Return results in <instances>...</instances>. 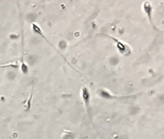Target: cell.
<instances>
[{
  "label": "cell",
  "instance_id": "6da1fadb",
  "mask_svg": "<svg viewBox=\"0 0 164 139\" xmlns=\"http://www.w3.org/2000/svg\"><path fill=\"white\" fill-rule=\"evenodd\" d=\"M82 98L84 101L85 105L87 108V110L88 112H89V110H88V107H89V101H90V92L88 91V89L86 87H84L82 88Z\"/></svg>",
  "mask_w": 164,
  "mask_h": 139
},
{
  "label": "cell",
  "instance_id": "7a4b0ae2",
  "mask_svg": "<svg viewBox=\"0 0 164 139\" xmlns=\"http://www.w3.org/2000/svg\"><path fill=\"white\" fill-rule=\"evenodd\" d=\"M143 8H144V10L145 11V12L146 13L147 16L149 17V19L150 20V22H151V24L153 25L154 27H155L153 22L152 21V17H151V12H152V7H151V4H150V2H146L144 5H143Z\"/></svg>",
  "mask_w": 164,
  "mask_h": 139
}]
</instances>
